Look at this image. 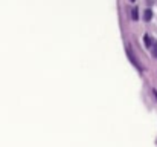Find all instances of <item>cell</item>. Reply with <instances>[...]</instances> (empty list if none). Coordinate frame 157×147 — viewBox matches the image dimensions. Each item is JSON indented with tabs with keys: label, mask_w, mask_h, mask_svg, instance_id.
I'll list each match as a JSON object with an SVG mask.
<instances>
[{
	"label": "cell",
	"mask_w": 157,
	"mask_h": 147,
	"mask_svg": "<svg viewBox=\"0 0 157 147\" xmlns=\"http://www.w3.org/2000/svg\"><path fill=\"white\" fill-rule=\"evenodd\" d=\"M151 17H153V11H151V9H146L145 14H143V18H145L146 22H149V20H151Z\"/></svg>",
	"instance_id": "obj_2"
},
{
	"label": "cell",
	"mask_w": 157,
	"mask_h": 147,
	"mask_svg": "<svg viewBox=\"0 0 157 147\" xmlns=\"http://www.w3.org/2000/svg\"><path fill=\"white\" fill-rule=\"evenodd\" d=\"M131 2H136V0H131Z\"/></svg>",
	"instance_id": "obj_6"
},
{
	"label": "cell",
	"mask_w": 157,
	"mask_h": 147,
	"mask_svg": "<svg viewBox=\"0 0 157 147\" xmlns=\"http://www.w3.org/2000/svg\"><path fill=\"white\" fill-rule=\"evenodd\" d=\"M127 54H128L130 60H131V61H133V63L136 64V68H139V69H140V64L137 63V58L134 57V54H133V51H131V48H130V46H128V48H127Z\"/></svg>",
	"instance_id": "obj_1"
},
{
	"label": "cell",
	"mask_w": 157,
	"mask_h": 147,
	"mask_svg": "<svg viewBox=\"0 0 157 147\" xmlns=\"http://www.w3.org/2000/svg\"><path fill=\"white\" fill-rule=\"evenodd\" d=\"M143 40H145V45L149 48V46H151V40H149V35H143Z\"/></svg>",
	"instance_id": "obj_3"
},
{
	"label": "cell",
	"mask_w": 157,
	"mask_h": 147,
	"mask_svg": "<svg viewBox=\"0 0 157 147\" xmlns=\"http://www.w3.org/2000/svg\"><path fill=\"white\" fill-rule=\"evenodd\" d=\"M153 54H154V57H157V43H154V46H153Z\"/></svg>",
	"instance_id": "obj_5"
},
{
	"label": "cell",
	"mask_w": 157,
	"mask_h": 147,
	"mask_svg": "<svg viewBox=\"0 0 157 147\" xmlns=\"http://www.w3.org/2000/svg\"><path fill=\"white\" fill-rule=\"evenodd\" d=\"M131 18H133V20H137V18H139V16H137V9H133V11H131Z\"/></svg>",
	"instance_id": "obj_4"
}]
</instances>
